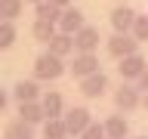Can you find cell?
Segmentation results:
<instances>
[{
	"instance_id": "cell-1",
	"label": "cell",
	"mask_w": 148,
	"mask_h": 139,
	"mask_svg": "<svg viewBox=\"0 0 148 139\" xmlns=\"http://www.w3.org/2000/svg\"><path fill=\"white\" fill-rule=\"evenodd\" d=\"M65 71H68L65 59L53 56L49 50H46V53H40V56L34 59V81H59Z\"/></svg>"
},
{
	"instance_id": "cell-2",
	"label": "cell",
	"mask_w": 148,
	"mask_h": 139,
	"mask_svg": "<svg viewBox=\"0 0 148 139\" xmlns=\"http://www.w3.org/2000/svg\"><path fill=\"white\" fill-rule=\"evenodd\" d=\"M62 120H65V130H68V139H71V136L80 139V133L92 124V114H90L86 105H74V108H65Z\"/></svg>"
},
{
	"instance_id": "cell-3",
	"label": "cell",
	"mask_w": 148,
	"mask_h": 139,
	"mask_svg": "<svg viewBox=\"0 0 148 139\" xmlns=\"http://www.w3.org/2000/svg\"><path fill=\"white\" fill-rule=\"evenodd\" d=\"M111 99H114V108H117V111L130 114V111H136L139 105H142V93H139L136 83H123V81H120V87L114 90Z\"/></svg>"
},
{
	"instance_id": "cell-4",
	"label": "cell",
	"mask_w": 148,
	"mask_h": 139,
	"mask_svg": "<svg viewBox=\"0 0 148 139\" xmlns=\"http://www.w3.org/2000/svg\"><path fill=\"white\" fill-rule=\"evenodd\" d=\"M105 50H108L111 59H117V62H120V59L139 53V40L133 34H111L108 40H105Z\"/></svg>"
},
{
	"instance_id": "cell-5",
	"label": "cell",
	"mask_w": 148,
	"mask_h": 139,
	"mask_svg": "<svg viewBox=\"0 0 148 139\" xmlns=\"http://www.w3.org/2000/svg\"><path fill=\"white\" fill-rule=\"evenodd\" d=\"M145 68H148V59L142 53H133V56H127V59H120V62H117V74H120V81H123V83H136Z\"/></svg>"
},
{
	"instance_id": "cell-6",
	"label": "cell",
	"mask_w": 148,
	"mask_h": 139,
	"mask_svg": "<svg viewBox=\"0 0 148 139\" xmlns=\"http://www.w3.org/2000/svg\"><path fill=\"white\" fill-rule=\"evenodd\" d=\"M136 9L133 6H127V3H120V6H114L111 9V16H108V22H111V28H114V34H133V25H136Z\"/></svg>"
},
{
	"instance_id": "cell-7",
	"label": "cell",
	"mask_w": 148,
	"mask_h": 139,
	"mask_svg": "<svg viewBox=\"0 0 148 139\" xmlns=\"http://www.w3.org/2000/svg\"><path fill=\"white\" fill-rule=\"evenodd\" d=\"M68 71L77 77V81H83V77H90V74H99V56L96 53H74V62L68 65Z\"/></svg>"
},
{
	"instance_id": "cell-8",
	"label": "cell",
	"mask_w": 148,
	"mask_h": 139,
	"mask_svg": "<svg viewBox=\"0 0 148 139\" xmlns=\"http://www.w3.org/2000/svg\"><path fill=\"white\" fill-rule=\"evenodd\" d=\"M99 28H92V25H83L77 34H74V50L77 53H96L99 50Z\"/></svg>"
},
{
	"instance_id": "cell-9",
	"label": "cell",
	"mask_w": 148,
	"mask_h": 139,
	"mask_svg": "<svg viewBox=\"0 0 148 139\" xmlns=\"http://www.w3.org/2000/svg\"><path fill=\"white\" fill-rule=\"evenodd\" d=\"M40 96H43V90H40V81H18L16 87H12V99L22 105V102H40Z\"/></svg>"
},
{
	"instance_id": "cell-10",
	"label": "cell",
	"mask_w": 148,
	"mask_h": 139,
	"mask_svg": "<svg viewBox=\"0 0 148 139\" xmlns=\"http://www.w3.org/2000/svg\"><path fill=\"white\" fill-rule=\"evenodd\" d=\"M80 93L86 96V99H102V96L108 93V77H105L102 71L83 77V81H80Z\"/></svg>"
},
{
	"instance_id": "cell-11",
	"label": "cell",
	"mask_w": 148,
	"mask_h": 139,
	"mask_svg": "<svg viewBox=\"0 0 148 139\" xmlns=\"http://www.w3.org/2000/svg\"><path fill=\"white\" fill-rule=\"evenodd\" d=\"M83 25H86V19H83V12H80L77 6L62 9V19H59V31H65V34H77Z\"/></svg>"
},
{
	"instance_id": "cell-12",
	"label": "cell",
	"mask_w": 148,
	"mask_h": 139,
	"mask_svg": "<svg viewBox=\"0 0 148 139\" xmlns=\"http://www.w3.org/2000/svg\"><path fill=\"white\" fill-rule=\"evenodd\" d=\"M105 127V139H130V124L123 114H111V118L102 120Z\"/></svg>"
},
{
	"instance_id": "cell-13",
	"label": "cell",
	"mask_w": 148,
	"mask_h": 139,
	"mask_svg": "<svg viewBox=\"0 0 148 139\" xmlns=\"http://www.w3.org/2000/svg\"><path fill=\"white\" fill-rule=\"evenodd\" d=\"M40 105H43L46 118H62L65 114V99H62V93H56V90H43Z\"/></svg>"
},
{
	"instance_id": "cell-14",
	"label": "cell",
	"mask_w": 148,
	"mask_h": 139,
	"mask_svg": "<svg viewBox=\"0 0 148 139\" xmlns=\"http://www.w3.org/2000/svg\"><path fill=\"white\" fill-rule=\"evenodd\" d=\"M46 50H49L53 56H59V59H68L71 53H77V50H74V34H65V31H59V34H56L49 43H46Z\"/></svg>"
},
{
	"instance_id": "cell-15",
	"label": "cell",
	"mask_w": 148,
	"mask_h": 139,
	"mask_svg": "<svg viewBox=\"0 0 148 139\" xmlns=\"http://www.w3.org/2000/svg\"><path fill=\"white\" fill-rule=\"evenodd\" d=\"M18 120H25V124H31V127L43 124L46 120L43 105H40V102H22V105H18Z\"/></svg>"
},
{
	"instance_id": "cell-16",
	"label": "cell",
	"mask_w": 148,
	"mask_h": 139,
	"mask_svg": "<svg viewBox=\"0 0 148 139\" xmlns=\"http://www.w3.org/2000/svg\"><path fill=\"white\" fill-rule=\"evenodd\" d=\"M3 139H34V127L25 124V120H9L6 130H3Z\"/></svg>"
},
{
	"instance_id": "cell-17",
	"label": "cell",
	"mask_w": 148,
	"mask_h": 139,
	"mask_svg": "<svg viewBox=\"0 0 148 139\" xmlns=\"http://www.w3.org/2000/svg\"><path fill=\"white\" fill-rule=\"evenodd\" d=\"M31 34H34V40H37V43H49V40H53L56 34H59V25L34 19V25H31Z\"/></svg>"
},
{
	"instance_id": "cell-18",
	"label": "cell",
	"mask_w": 148,
	"mask_h": 139,
	"mask_svg": "<svg viewBox=\"0 0 148 139\" xmlns=\"http://www.w3.org/2000/svg\"><path fill=\"white\" fill-rule=\"evenodd\" d=\"M34 19L59 25V19H62V9L56 6V3H49V0H43V3H37V6H34Z\"/></svg>"
},
{
	"instance_id": "cell-19",
	"label": "cell",
	"mask_w": 148,
	"mask_h": 139,
	"mask_svg": "<svg viewBox=\"0 0 148 139\" xmlns=\"http://www.w3.org/2000/svg\"><path fill=\"white\" fill-rule=\"evenodd\" d=\"M40 127H43V139H68V130H65L62 118H46Z\"/></svg>"
},
{
	"instance_id": "cell-20",
	"label": "cell",
	"mask_w": 148,
	"mask_h": 139,
	"mask_svg": "<svg viewBox=\"0 0 148 139\" xmlns=\"http://www.w3.org/2000/svg\"><path fill=\"white\" fill-rule=\"evenodd\" d=\"M25 9V0H0V22H16Z\"/></svg>"
},
{
	"instance_id": "cell-21",
	"label": "cell",
	"mask_w": 148,
	"mask_h": 139,
	"mask_svg": "<svg viewBox=\"0 0 148 139\" xmlns=\"http://www.w3.org/2000/svg\"><path fill=\"white\" fill-rule=\"evenodd\" d=\"M16 37H18V31H16V25H12V22H0V53H3V50H9V46L16 43Z\"/></svg>"
},
{
	"instance_id": "cell-22",
	"label": "cell",
	"mask_w": 148,
	"mask_h": 139,
	"mask_svg": "<svg viewBox=\"0 0 148 139\" xmlns=\"http://www.w3.org/2000/svg\"><path fill=\"white\" fill-rule=\"evenodd\" d=\"M133 37L139 43H148V16H136V25H133Z\"/></svg>"
},
{
	"instance_id": "cell-23",
	"label": "cell",
	"mask_w": 148,
	"mask_h": 139,
	"mask_svg": "<svg viewBox=\"0 0 148 139\" xmlns=\"http://www.w3.org/2000/svg\"><path fill=\"white\" fill-rule=\"evenodd\" d=\"M80 139H105V127H102V124H96V120H92L90 127L83 130L80 133Z\"/></svg>"
},
{
	"instance_id": "cell-24",
	"label": "cell",
	"mask_w": 148,
	"mask_h": 139,
	"mask_svg": "<svg viewBox=\"0 0 148 139\" xmlns=\"http://www.w3.org/2000/svg\"><path fill=\"white\" fill-rule=\"evenodd\" d=\"M136 87H139V93H148V68L142 71V77L136 81Z\"/></svg>"
},
{
	"instance_id": "cell-25",
	"label": "cell",
	"mask_w": 148,
	"mask_h": 139,
	"mask_svg": "<svg viewBox=\"0 0 148 139\" xmlns=\"http://www.w3.org/2000/svg\"><path fill=\"white\" fill-rule=\"evenodd\" d=\"M6 105H9V93H6V90H0V114L6 111Z\"/></svg>"
},
{
	"instance_id": "cell-26",
	"label": "cell",
	"mask_w": 148,
	"mask_h": 139,
	"mask_svg": "<svg viewBox=\"0 0 148 139\" xmlns=\"http://www.w3.org/2000/svg\"><path fill=\"white\" fill-rule=\"evenodd\" d=\"M49 3H56V6H59V9H68V6H71V3H74V0H49Z\"/></svg>"
},
{
	"instance_id": "cell-27",
	"label": "cell",
	"mask_w": 148,
	"mask_h": 139,
	"mask_svg": "<svg viewBox=\"0 0 148 139\" xmlns=\"http://www.w3.org/2000/svg\"><path fill=\"white\" fill-rule=\"evenodd\" d=\"M142 105H145V108H148V93H145V96H142Z\"/></svg>"
},
{
	"instance_id": "cell-28",
	"label": "cell",
	"mask_w": 148,
	"mask_h": 139,
	"mask_svg": "<svg viewBox=\"0 0 148 139\" xmlns=\"http://www.w3.org/2000/svg\"><path fill=\"white\" fill-rule=\"evenodd\" d=\"M130 139H148V136H130Z\"/></svg>"
},
{
	"instance_id": "cell-29",
	"label": "cell",
	"mask_w": 148,
	"mask_h": 139,
	"mask_svg": "<svg viewBox=\"0 0 148 139\" xmlns=\"http://www.w3.org/2000/svg\"><path fill=\"white\" fill-rule=\"evenodd\" d=\"M31 3H34V6H37V3H43V0H31Z\"/></svg>"
}]
</instances>
